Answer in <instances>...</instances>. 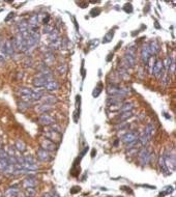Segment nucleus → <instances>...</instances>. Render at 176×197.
I'll return each mask as SVG.
<instances>
[{"label":"nucleus","instance_id":"obj_31","mask_svg":"<svg viewBox=\"0 0 176 197\" xmlns=\"http://www.w3.org/2000/svg\"><path fill=\"white\" fill-rule=\"evenodd\" d=\"M158 163H160V169H162V170H163L164 172L166 173V174H169V171H168V169H167V167H166L165 162H164L163 156H160V161H158Z\"/></svg>","mask_w":176,"mask_h":197},{"label":"nucleus","instance_id":"obj_37","mask_svg":"<svg viewBox=\"0 0 176 197\" xmlns=\"http://www.w3.org/2000/svg\"><path fill=\"white\" fill-rule=\"evenodd\" d=\"M123 9L125 13H131V11H133V6H131V3H126L125 5H124Z\"/></svg>","mask_w":176,"mask_h":197},{"label":"nucleus","instance_id":"obj_24","mask_svg":"<svg viewBox=\"0 0 176 197\" xmlns=\"http://www.w3.org/2000/svg\"><path fill=\"white\" fill-rule=\"evenodd\" d=\"M38 21H40V17H38V15H32L27 22H28L29 26H37Z\"/></svg>","mask_w":176,"mask_h":197},{"label":"nucleus","instance_id":"obj_21","mask_svg":"<svg viewBox=\"0 0 176 197\" xmlns=\"http://www.w3.org/2000/svg\"><path fill=\"white\" fill-rule=\"evenodd\" d=\"M148 47H149L150 55H155V54H158V52L160 51V47H158L156 42H150V43L148 44Z\"/></svg>","mask_w":176,"mask_h":197},{"label":"nucleus","instance_id":"obj_32","mask_svg":"<svg viewBox=\"0 0 176 197\" xmlns=\"http://www.w3.org/2000/svg\"><path fill=\"white\" fill-rule=\"evenodd\" d=\"M57 71H58V73H59L60 75L65 74L66 71H67V67H66V64H64V63L59 64V65H58V67H57Z\"/></svg>","mask_w":176,"mask_h":197},{"label":"nucleus","instance_id":"obj_11","mask_svg":"<svg viewBox=\"0 0 176 197\" xmlns=\"http://www.w3.org/2000/svg\"><path fill=\"white\" fill-rule=\"evenodd\" d=\"M49 80H50V79H48V78H46V77H42L40 75H37L36 77L33 79V85L37 88H44Z\"/></svg>","mask_w":176,"mask_h":197},{"label":"nucleus","instance_id":"obj_10","mask_svg":"<svg viewBox=\"0 0 176 197\" xmlns=\"http://www.w3.org/2000/svg\"><path fill=\"white\" fill-rule=\"evenodd\" d=\"M40 145H42V148L47 150V152H54L56 149V144L47 138L42 139L40 141Z\"/></svg>","mask_w":176,"mask_h":197},{"label":"nucleus","instance_id":"obj_8","mask_svg":"<svg viewBox=\"0 0 176 197\" xmlns=\"http://www.w3.org/2000/svg\"><path fill=\"white\" fill-rule=\"evenodd\" d=\"M151 73L154 75L155 77H158V78H160L163 76L164 64H163V61H162V60H156V61H155L154 65H153V67H152V72Z\"/></svg>","mask_w":176,"mask_h":197},{"label":"nucleus","instance_id":"obj_25","mask_svg":"<svg viewBox=\"0 0 176 197\" xmlns=\"http://www.w3.org/2000/svg\"><path fill=\"white\" fill-rule=\"evenodd\" d=\"M15 147L17 148V150L20 152H23L26 150V144L24 143L22 140H20V139H18L16 141V144H15Z\"/></svg>","mask_w":176,"mask_h":197},{"label":"nucleus","instance_id":"obj_9","mask_svg":"<svg viewBox=\"0 0 176 197\" xmlns=\"http://www.w3.org/2000/svg\"><path fill=\"white\" fill-rule=\"evenodd\" d=\"M38 123L42 125L50 127V125H52L55 123V119H54V118L49 114H42L40 117H38Z\"/></svg>","mask_w":176,"mask_h":197},{"label":"nucleus","instance_id":"obj_23","mask_svg":"<svg viewBox=\"0 0 176 197\" xmlns=\"http://www.w3.org/2000/svg\"><path fill=\"white\" fill-rule=\"evenodd\" d=\"M144 133L146 134V135H147L150 139H151L153 133H154V125H153L152 123H148V125L145 127Z\"/></svg>","mask_w":176,"mask_h":197},{"label":"nucleus","instance_id":"obj_3","mask_svg":"<svg viewBox=\"0 0 176 197\" xmlns=\"http://www.w3.org/2000/svg\"><path fill=\"white\" fill-rule=\"evenodd\" d=\"M1 52L6 57H11L15 53V45L13 40H6L2 46H1Z\"/></svg>","mask_w":176,"mask_h":197},{"label":"nucleus","instance_id":"obj_13","mask_svg":"<svg viewBox=\"0 0 176 197\" xmlns=\"http://www.w3.org/2000/svg\"><path fill=\"white\" fill-rule=\"evenodd\" d=\"M44 88H45V90L48 91V92H53V91H56L59 89V83L56 80H54V79H50Z\"/></svg>","mask_w":176,"mask_h":197},{"label":"nucleus","instance_id":"obj_29","mask_svg":"<svg viewBox=\"0 0 176 197\" xmlns=\"http://www.w3.org/2000/svg\"><path fill=\"white\" fill-rule=\"evenodd\" d=\"M48 35H49V40H50L51 42H54V40L59 38V33H58V31L56 29H54L50 34H48Z\"/></svg>","mask_w":176,"mask_h":197},{"label":"nucleus","instance_id":"obj_14","mask_svg":"<svg viewBox=\"0 0 176 197\" xmlns=\"http://www.w3.org/2000/svg\"><path fill=\"white\" fill-rule=\"evenodd\" d=\"M150 57H151V56H150L149 47H148V45H144L142 47V50H141V59H142L143 63L147 64Z\"/></svg>","mask_w":176,"mask_h":197},{"label":"nucleus","instance_id":"obj_12","mask_svg":"<svg viewBox=\"0 0 176 197\" xmlns=\"http://www.w3.org/2000/svg\"><path fill=\"white\" fill-rule=\"evenodd\" d=\"M36 154H37L38 160L42 161V162H49V161L52 159V157H51V154H50V152H47L45 149H42V147L37 149Z\"/></svg>","mask_w":176,"mask_h":197},{"label":"nucleus","instance_id":"obj_35","mask_svg":"<svg viewBox=\"0 0 176 197\" xmlns=\"http://www.w3.org/2000/svg\"><path fill=\"white\" fill-rule=\"evenodd\" d=\"M54 30V28H53L52 26H50V25H45V27H44V29H42V31H44V33H47V34H50L51 32Z\"/></svg>","mask_w":176,"mask_h":197},{"label":"nucleus","instance_id":"obj_28","mask_svg":"<svg viewBox=\"0 0 176 197\" xmlns=\"http://www.w3.org/2000/svg\"><path fill=\"white\" fill-rule=\"evenodd\" d=\"M113 35H114V31H109L107 34L104 36V40H102V43L104 44H107V43H110L111 42V40L113 38Z\"/></svg>","mask_w":176,"mask_h":197},{"label":"nucleus","instance_id":"obj_39","mask_svg":"<svg viewBox=\"0 0 176 197\" xmlns=\"http://www.w3.org/2000/svg\"><path fill=\"white\" fill-rule=\"evenodd\" d=\"M13 16H15V13H8V16L5 18V20H4V21H5V22H8L11 18H13Z\"/></svg>","mask_w":176,"mask_h":197},{"label":"nucleus","instance_id":"obj_44","mask_svg":"<svg viewBox=\"0 0 176 197\" xmlns=\"http://www.w3.org/2000/svg\"><path fill=\"white\" fill-rule=\"evenodd\" d=\"M117 144H118V140H117V141L114 142V146H117Z\"/></svg>","mask_w":176,"mask_h":197},{"label":"nucleus","instance_id":"obj_7","mask_svg":"<svg viewBox=\"0 0 176 197\" xmlns=\"http://www.w3.org/2000/svg\"><path fill=\"white\" fill-rule=\"evenodd\" d=\"M138 137L139 135L137 132H127L122 136V141L125 144H131L138 140Z\"/></svg>","mask_w":176,"mask_h":197},{"label":"nucleus","instance_id":"obj_19","mask_svg":"<svg viewBox=\"0 0 176 197\" xmlns=\"http://www.w3.org/2000/svg\"><path fill=\"white\" fill-rule=\"evenodd\" d=\"M19 193H20V191H19L18 188H16V187H11V188H8V189L5 191V193L3 194V197H18Z\"/></svg>","mask_w":176,"mask_h":197},{"label":"nucleus","instance_id":"obj_18","mask_svg":"<svg viewBox=\"0 0 176 197\" xmlns=\"http://www.w3.org/2000/svg\"><path fill=\"white\" fill-rule=\"evenodd\" d=\"M131 116H133V113H131V111H129V112H122V113H120V114H119L118 116L116 117L115 120L117 121V123H124L125 120H127L129 118H131Z\"/></svg>","mask_w":176,"mask_h":197},{"label":"nucleus","instance_id":"obj_5","mask_svg":"<svg viewBox=\"0 0 176 197\" xmlns=\"http://www.w3.org/2000/svg\"><path fill=\"white\" fill-rule=\"evenodd\" d=\"M13 45H15V49H17V50L22 51V52H26V40L21 34H18L15 37Z\"/></svg>","mask_w":176,"mask_h":197},{"label":"nucleus","instance_id":"obj_30","mask_svg":"<svg viewBox=\"0 0 176 197\" xmlns=\"http://www.w3.org/2000/svg\"><path fill=\"white\" fill-rule=\"evenodd\" d=\"M35 193H36V191H35L34 188H26L25 189V195H26V197H34Z\"/></svg>","mask_w":176,"mask_h":197},{"label":"nucleus","instance_id":"obj_4","mask_svg":"<svg viewBox=\"0 0 176 197\" xmlns=\"http://www.w3.org/2000/svg\"><path fill=\"white\" fill-rule=\"evenodd\" d=\"M44 135L46 136V138L53 141L54 143H57V142H60L61 139H62V136H61V133L57 132V131H54L53 129H51L50 127L46 130V132H44Z\"/></svg>","mask_w":176,"mask_h":197},{"label":"nucleus","instance_id":"obj_36","mask_svg":"<svg viewBox=\"0 0 176 197\" xmlns=\"http://www.w3.org/2000/svg\"><path fill=\"white\" fill-rule=\"evenodd\" d=\"M24 161L26 163H35V160H34V158L32 157V156H25L24 157Z\"/></svg>","mask_w":176,"mask_h":197},{"label":"nucleus","instance_id":"obj_26","mask_svg":"<svg viewBox=\"0 0 176 197\" xmlns=\"http://www.w3.org/2000/svg\"><path fill=\"white\" fill-rule=\"evenodd\" d=\"M138 140L140 141V143L142 144V145H146V144L149 142V140H150V138L148 137L146 134L144 133V131H143L142 133H141V135L138 137Z\"/></svg>","mask_w":176,"mask_h":197},{"label":"nucleus","instance_id":"obj_34","mask_svg":"<svg viewBox=\"0 0 176 197\" xmlns=\"http://www.w3.org/2000/svg\"><path fill=\"white\" fill-rule=\"evenodd\" d=\"M100 91H102V84H98V86H97L94 90H93V92H92V96H94V98H96V96H98Z\"/></svg>","mask_w":176,"mask_h":197},{"label":"nucleus","instance_id":"obj_15","mask_svg":"<svg viewBox=\"0 0 176 197\" xmlns=\"http://www.w3.org/2000/svg\"><path fill=\"white\" fill-rule=\"evenodd\" d=\"M40 101L44 103V104H48V105H54L58 102V98L54 96H51V94H44L40 98Z\"/></svg>","mask_w":176,"mask_h":197},{"label":"nucleus","instance_id":"obj_42","mask_svg":"<svg viewBox=\"0 0 176 197\" xmlns=\"http://www.w3.org/2000/svg\"><path fill=\"white\" fill-rule=\"evenodd\" d=\"M42 197H52V195H51L50 193H46V194H44Z\"/></svg>","mask_w":176,"mask_h":197},{"label":"nucleus","instance_id":"obj_43","mask_svg":"<svg viewBox=\"0 0 176 197\" xmlns=\"http://www.w3.org/2000/svg\"><path fill=\"white\" fill-rule=\"evenodd\" d=\"M96 154V152H95V150H92V154H91L92 156H91V157H94V154Z\"/></svg>","mask_w":176,"mask_h":197},{"label":"nucleus","instance_id":"obj_40","mask_svg":"<svg viewBox=\"0 0 176 197\" xmlns=\"http://www.w3.org/2000/svg\"><path fill=\"white\" fill-rule=\"evenodd\" d=\"M80 191V187H74L73 189L71 190V194H75V193H77V192Z\"/></svg>","mask_w":176,"mask_h":197},{"label":"nucleus","instance_id":"obj_38","mask_svg":"<svg viewBox=\"0 0 176 197\" xmlns=\"http://www.w3.org/2000/svg\"><path fill=\"white\" fill-rule=\"evenodd\" d=\"M100 13V8H93L91 11H90V13H91V16L92 17H94V16H98Z\"/></svg>","mask_w":176,"mask_h":197},{"label":"nucleus","instance_id":"obj_22","mask_svg":"<svg viewBox=\"0 0 176 197\" xmlns=\"http://www.w3.org/2000/svg\"><path fill=\"white\" fill-rule=\"evenodd\" d=\"M54 60H55V57H54V55H53L52 52H51L50 50L48 51V52H46V54H45V63L48 64V65H50V64H52L53 62H54Z\"/></svg>","mask_w":176,"mask_h":197},{"label":"nucleus","instance_id":"obj_1","mask_svg":"<svg viewBox=\"0 0 176 197\" xmlns=\"http://www.w3.org/2000/svg\"><path fill=\"white\" fill-rule=\"evenodd\" d=\"M122 64L125 69H131L136 64V50L134 46H131L126 49L125 55L122 58Z\"/></svg>","mask_w":176,"mask_h":197},{"label":"nucleus","instance_id":"obj_27","mask_svg":"<svg viewBox=\"0 0 176 197\" xmlns=\"http://www.w3.org/2000/svg\"><path fill=\"white\" fill-rule=\"evenodd\" d=\"M9 163H8V158L5 159H0V171L1 172H4L6 170V168L8 167Z\"/></svg>","mask_w":176,"mask_h":197},{"label":"nucleus","instance_id":"obj_17","mask_svg":"<svg viewBox=\"0 0 176 197\" xmlns=\"http://www.w3.org/2000/svg\"><path fill=\"white\" fill-rule=\"evenodd\" d=\"M36 186V179H34L33 176H28L23 181V187L26 188H35Z\"/></svg>","mask_w":176,"mask_h":197},{"label":"nucleus","instance_id":"obj_20","mask_svg":"<svg viewBox=\"0 0 176 197\" xmlns=\"http://www.w3.org/2000/svg\"><path fill=\"white\" fill-rule=\"evenodd\" d=\"M133 109H134V104H133V103H124V104H121V106L119 107L118 111L120 112V113H122V112L131 111Z\"/></svg>","mask_w":176,"mask_h":197},{"label":"nucleus","instance_id":"obj_45","mask_svg":"<svg viewBox=\"0 0 176 197\" xmlns=\"http://www.w3.org/2000/svg\"><path fill=\"white\" fill-rule=\"evenodd\" d=\"M108 197H110V196H108Z\"/></svg>","mask_w":176,"mask_h":197},{"label":"nucleus","instance_id":"obj_41","mask_svg":"<svg viewBox=\"0 0 176 197\" xmlns=\"http://www.w3.org/2000/svg\"><path fill=\"white\" fill-rule=\"evenodd\" d=\"M49 20H50V17L47 16V18H45V20H44V24H45V25H49V23H48V22H49Z\"/></svg>","mask_w":176,"mask_h":197},{"label":"nucleus","instance_id":"obj_2","mask_svg":"<svg viewBox=\"0 0 176 197\" xmlns=\"http://www.w3.org/2000/svg\"><path fill=\"white\" fill-rule=\"evenodd\" d=\"M163 159L169 173L173 172L175 170V154H174V150H172V152L167 150L163 154Z\"/></svg>","mask_w":176,"mask_h":197},{"label":"nucleus","instance_id":"obj_6","mask_svg":"<svg viewBox=\"0 0 176 197\" xmlns=\"http://www.w3.org/2000/svg\"><path fill=\"white\" fill-rule=\"evenodd\" d=\"M138 160H139L140 164H141L142 166L148 164V163H149V160H150L149 150H148L147 148H145V147L141 149V150L139 152V154H138Z\"/></svg>","mask_w":176,"mask_h":197},{"label":"nucleus","instance_id":"obj_16","mask_svg":"<svg viewBox=\"0 0 176 197\" xmlns=\"http://www.w3.org/2000/svg\"><path fill=\"white\" fill-rule=\"evenodd\" d=\"M53 109L52 105H48V104H42L38 105V106L35 108L37 113H40V114H47L48 112H50Z\"/></svg>","mask_w":176,"mask_h":197},{"label":"nucleus","instance_id":"obj_33","mask_svg":"<svg viewBox=\"0 0 176 197\" xmlns=\"http://www.w3.org/2000/svg\"><path fill=\"white\" fill-rule=\"evenodd\" d=\"M172 191H173V187H166L163 193H162V192L160 193V196L162 197V196H164V195H166V194H170Z\"/></svg>","mask_w":176,"mask_h":197}]
</instances>
